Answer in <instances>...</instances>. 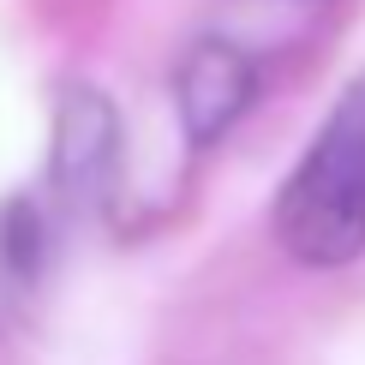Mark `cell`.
Listing matches in <instances>:
<instances>
[{"instance_id": "cell-1", "label": "cell", "mask_w": 365, "mask_h": 365, "mask_svg": "<svg viewBox=\"0 0 365 365\" xmlns=\"http://www.w3.org/2000/svg\"><path fill=\"white\" fill-rule=\"evenodd\" d=\"M276 234L312 269H341L365 252V78L347 84L276 192Z\"/></svg>"}, {"instance_id": "cell-2", "label": "cell", "mask_w": 365, "mask_h": 365, "mask_svg": "<svg viewBox=\"0 0 365 365\" xmlns=\"http://www.w3.org/2000/svg\"><path fill=\"white\" fill-rule=\"evenodd\" d=\"M54 192L78 210H102L120 186V114L96 84H66L54 102Z\"/></svg>"}, {"instance_id": "cell-3", "label": "cell", "mask_w": 365, "mask_h": 365, "mask_svg": "<svg viewBox=\"0 0 365 365\" xmlns=\"http://www.w3.org/2000/svg\"><path fill=\"white\" fill-rule=\"evenodd\" d=\"M257 102V60L227 36H197L174 72V108L192 150H210Z\"/></svg>"}]
</instances>
